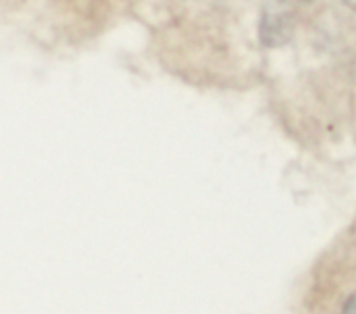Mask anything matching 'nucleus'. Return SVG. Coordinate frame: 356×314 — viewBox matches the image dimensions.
I'll return each instance as SVG.
<instances>
[{"label": "nucleus", "instance_id": "nucleus-2", "mask_svg": "<svg viewBox=\"0 0 356 314\" xmlns=\"http://www.w3.org/2000/svg\"><path fill=\"white\" fill-rule=\"evenodd\" d=\"M346 2H348V6H353L356 10V0H346Z\"/></svg>", "mask_w": 356, "mask_h": 314}, {"label": "nucleus", "instance_id": "nucleus-1", "mask_svg": "<svg viewBox=\"0 0 356 314\" xmlns=\"http://www.w3.org/2000/svg\"><path fill=\"white\" fill-rule=\"evenodd\" d=\"M344 314H356V294L353 296V300L346 304V308H344Z\"/></svg>", "mask_w": 356, "mask_h": 314}]
</instances>
